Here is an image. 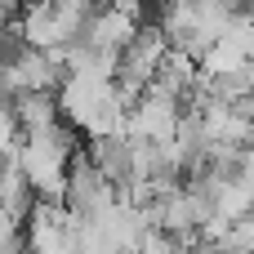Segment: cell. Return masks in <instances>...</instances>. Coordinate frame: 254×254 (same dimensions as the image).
<instances>
[{
	"label": "cell",
	"mask_w": 254,
	"mask_h": 254,
	"mask_svg": "<svg viewBox=\"0 0 254 254\" xmlns=\"http://www.w3.org/2000/svg\"><path fill=\"white\" fill-rule=\"evenodd\" d=\"M71 156H76L71 129L67 125H54L45 134H22L13 165L22 170V179H27V188H31L36 201H63V183H67Z\"/></svg>",
	"instance_id": "obj_1"
},
{
	"label": "cell",
	"mask_w": 254,
	"mask_h": 254,
	"mask_svg": "<svg viewBox=\"0 0 254 254\" xmlns=\"http://www.w3.org/2000/svg\"><path fill=\"white\" fill-rule=\"evenodd\" d=\"M63 76L67 71L58 63V54H40V49L18 45L0 63V94L4 98H18V94H58Z\"/></svg>",
	"instance_id": "obj_2"
},
{
	"label": "cell",
	"mask_w": 254,
	"mask_h": 254,
	"mask_svg": "<svg viewBox=\"0 0 254 254\" xmlns=\"http://www.w3.org/2000/svg\"><path fill=\"white\" fill-rule=\"evenodd\" d=\"M22 254H76L71 219L58 201H31L22 219Z\"/></svg>",
	"instance_id": "obj_3"
},
{
	"label": "cell",
	"mask_w": 254,
	"mask_h": 254,
	"mask_svg": "<svg viewBox=\"0 0 254 254\" xmlns=\"http://www.w3.org/2000/svg\"><path fill=\"white\" fill-rule=\"evenodd\" d=\"M112 196H116L112 183L94 170V161L85 152H76L67 165V183H63V210L71 219H94L103 205H112Z\"/></svg>",
	"instance_id": "obj_4"
},
{
	"label": "cell",
	"mask_w": 254,
	"mask_h": 254,
	"mask_svg": "<svg viewBox=\"0 0 254 254\" xmlns=\"http://www.w3.org/2000/svg\"><path fill=\"white\" fill-rule=\"evenodd\" d=\"M179 116H183V107H179V98H170V94H161V89H143V98L129 107V116H125V138H147V143H170L174 138V125H179Z\"/></svg>",
	"instance_id": "obj_5"
},
{
	"label": "cell",
	"mask_w": 254,
	"mask_h": 254,
	"mask_svg": "<svg viewBox=\"0 0 254 254\" xmlns=\"http://www.w3.org/2000/svg\"><path fill=\"white\" fill-rule=\"evenodd\" d=\"M156 31L165 36L170 49H183L192 58H201L205 49V36H201V13L192 0H165L161 13H156Z\"/></svg>",
	"instance_id": "obj_6"
},
{
	"label": "cell",
	"mask_w": 254,
	"mask_h": 254,
	"mask_svg": "<svg viewBox=\"0 0 254 254\" xmlns=\"http://www.w3.org/2000/svg\"><path fill=\"white\" fill-rule=\"evenodd\" d=\"M134 31H138V13H129V9H94L80 40L103 49V54H121L134 40Z\"/></svg>",
	"instance_id": "obj_7"
},
{
	"label": "cell",
	"mask_w": 254,
	"mask_h": 254,
	"mask_svg": "<svg viewBox=\"0 0 254 254\" xmlns=\"http://www.w3.org/2000/svg\"><path fill=\"white\" fill-rule=\"evenodd\" d=\"M13 31H18V40H22L27 49H40V54H54V49L67 45V36H63V27H58V18H54L49 4H27V9L18 13Z\"/></svg>",
	"instance_id": "obj_8"
},
{
	"label": "cell",
	"mask_w": 254,
	"mask_h": 254,
	"mask_svg": "<svg viewBox=\"0 0 254 254\" xmlns=\"http://www.w3.org/2000/svg\"><path fill=\"white\" fill-rule=\"evenodd\" d=\"M85 156H89V161H94V170L112 183V192H121V188L129 183V138H125V134L94 138Z\"/></svg>",
	"instance_id": "obj_9"
},
{
	"label": "cell",
	"mask_w": 254,
	"mask_h": 254,
	"mask_svg": "<svg viewBox=\"0 0 254 254\" xmlns=\"http://www.w3.org/2000/svg\"><path fill=\"white\" fill-rule=\"evenodd\" d=\"M9 116L18 121L22 134H45V129L63 125L54 94H18V98H9Z\"/></svg>",
	"instance_id": "obj_10"
},
{
	"label": "cell",
	"mask_w": 254,
	"mask_h": 254,
	"mask_svg": "<svg viewBox=\"0 0 254 254\" xmlns=\"http://www.w3.org/2000/svg\"><path fill=\"white\" fill-rule=\"evenodd\" d=\"M31 201H36V196H31V188H27L22 170H18L13 161H4V165H0V210H9V214L27 219Z\"/></svg>",
	"instance_id": "obj_11"
},
{
	"label": "cell",
	"mask_w": 254,
	"mask_h": 254,
	"mask_svg": "<svg viewBox=\"0 0 254 254\" xmlns=\"http://www.w3.org/2000/svg\"><path fill=\"white\" fill-rule=\"evenodd\" d=\"M18 143H22V129H18V121L9 116V103H4V107H0V165L18 156Z\"/></svg>",
	"instance_id": "obj_12"
},
{
	"label": "cell",
	"mask_w": 254,
	"mask_h": 254,
	"mask_svg": "<svg viewBox=\"0 0 254 254\" xmlns=\"http://www.w3.org/2000/svg\"><path fill=\"white\" fill-rule=\"evenodd\" d=\"M0 254H22V219L0 210Z\"/></svg>",
	"instance_id": "obj_13"
},
{
	"label": "cell",
	"mask_w": 254,
	"mask_h": 254,
	"mask_svg": "<svg viewBox=\"0 0 254 254\" xmlns=\"http://www.w3.org/2000/svg\"><path fill=\"white\" fill-rule=\"evenodd\" d=\"M134 254H183V250H179V241H174V237H165L161 228H147V232L138 237Z\"/></svg>",
	"instance_id": "obj_14"
},
{
	"label": "cell",
	"mask_w": 254,
	"mask_h": 254,
	"mask_svg": "<svg viewBox=\"0 0 254 254\" xmlns=\"http://www.w3.org/2000/svg\"><path fill=\"white\" fill-rule=\"evenodd\" d=\"M241 228H246V237H250V241H254V210H250V214H246V219H241Z\"/></svg>",
	"instance_id": "obj_15"
},
{
	"label": "cell",
	"mask_w": 254,
	"mask_h": 254,
	"mask_svg": "<svg viewBox=\"0 0 254 254\" xmlns=\"http://www.w3.org/2000/svg\"><path fill=\"white\" fill-rule=\"evenodd\" d=\"M27 4H49V0H27Z\"/></svg>",
	"instance_id": "obj_16"
},
{
	"label": "cell",
	"mask_w": 254,
	"mask_h": 254,
	"mask_svg": "<svg viewBox=\"0 0 254 254\" xmlns=\"http://www.w3.org/2000/svg\"><path fill=\"white\" fill-rule=\"evenodd\" d=\"M241 254H254V246H250V250H241Z\"/></svg>",
	"instance_id": "obj_17"
}]
</instances>
